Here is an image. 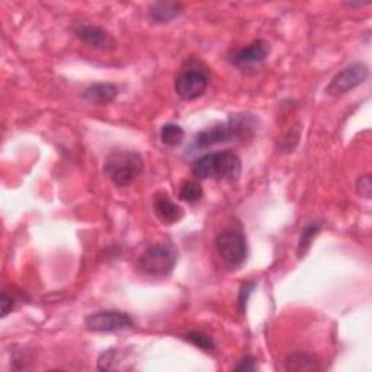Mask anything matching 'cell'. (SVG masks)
Segmentation results:
<instances>
[{
  "instance_id": "cell-7",
  "label": "cell",
  "mask_w": 372,
  "mask_h": 372,
  "mask_svg": "<svg viewBox=\"0 0 372 372\" xmlns=\"http://www.w3.org/2000/svg\"><path fill=\"white\" fill-rule=\"evenodd\" d=\"M369 76V69L363 63H354L343 70H340L334 77L330 80L327 84V88L325 89L326 95L329 96H342L354 89H356L358 86L363 84L365 80Z\"/></svg>"
},
{
  "instance_id": "cell-20",
  "label": "cell",
  "mask_w": 372,
  "mask_h": 372,
  "mask_svg": "<svg viewBox=\"0 0 372 372\" xmlns=\"http://www.w3.org/2000/svg\"><path fill=\"white\" fill-rule=\"evenodd\" d=\"M254 287H256V282H253V281L244 282L242 285V288L239 291V300H237V305H239V312L240 314L246 312V305H247V301H249Z\"/></svg>"
},
{
  "instance_id": "cell-18",
  "label": "cell",
  "mask_w": 372,
  "mask_h": 372,
  "mask_svg": "<svg viewBox=\"0 0 372 372\" xmlns=\"http://www.w3.org/2000/svg\"><path fill=\"white\" fill-rule=\"evenodd\" d=\"M185 339H186L189 343H192L193 346L199 348V349L204 351V352H214V351L217 349L213 337H210V336H207V334H204V333H201V332H189V333L185 336Z\"/></svg>"
},
{
  "instance_id": "cell-15",
  "label": "cell",
  "mask_w": 372,
  "mask_h": 372,
  "mask_svg": "<svg viewBox=\"0 0 372 372\" xmlns=\"http://www.w3.org/2000/svg\"><path fill=\"white\" fill-rule=\"evenodd\" d=\"M322 227H323V222L320 220H314L303 228L300 239H298V244H297L298 259H303V257L308 253L314 239H316L319 236V233L322 232Z\"/></svg>"
},
{
  "instance_id": "cell-19",
  "label": "cell",
  "mask_w": 372,
  "mask_h": 372,
  "mask_svg": "<svg viewBox=\"0 0 372 372\" xmlns=\"http://www.w3.org/2000/svg\"><path fill=\"white\" fill-rule=\"evenodd\" d=\"M121 359V352L115 348H112L106 352H103L98 361V369L101 371H112V369H121L120 363Z\"/></svg>"
},
{
  "instance_id": "cell-24",
  "label": "cell",
  "mask_w": 372,
  "mask_h": 372,
  "mask_svg": "<svg viewBox=\"0 0 372 372\" xmlns=\"http://www.w3.org/2000/svg\"><path fill=\"white\" fill-rule=\"evenodd\" d=\"M371 2H363V4H346V6H349V8H361V6H366V5H369Z\"/></svg>"
},
{
  "instance_id": "cell-3",
  "label": "cell",
  "mask_w": 372,
  "mask_h": 372,
  "mask_svg": "<svg viewBox=\"0 0 372 372\" xmlns=\"http://www.w3.org/2000/svg\"><path fill=\"white\" fill-rule=\"evenodd\" d=\"M145 170V159L134 150H113L103 163V174L109 181L118 186L125 188L134 184Z\"/></svg>"
},
{
  "instance_id": "cell-12",
  "label": "cell",
  "mask_w": 372,
  "mask_h": 372,
  "mask_svg": "<svg viewBox=\"0 0 372 372\" xmlns=\"http://www.w3.org/2000/svg\"><path fill=\"white\" fill-rule=\"evenodd\" d=\"M118 86L113 83H94L83 91V98L96 105H108L118 96Z\"/></svg>"
},
{
  "instance_id": "cell-21",
  "label": "cell",
  "mask_w": 372,
  "mask_h": 372,
  "mask_svg": "<svg viewBox=\"0 0 372 372\" xmlns=\"http://www.w3.org/2000/svg\"><path fill=\"white\" fill-rule=\"evenodd\" d=\"M356 192L358 195H361L365 199L371 198L372 193V182H371V175L366 174L363 176H361L356 182Z\"/></svg>"
},
{
  "instance_id": "cell-23",
  "label": "cell",
  "mask_w": 372,
  "mask_h": 372,
  "mask_svg": "<svg viewBox=\"0 0 372 372\" xmlns=\"http://www.w3.org/2000/svg\"><path fill=\"white\" fill-rule=\"evenodd\" d=\"M256 368H257L256 359L252 356H246L235 366V371H246L247 372V371H254Z\"/></svg>"
},
{
  "instance_id": "cell-6",
  "label": "cell",
  "mask_w": 372,
  "mask_h": 372,
  "mask_svg": "<svg viewBox=\"0 0 372 372\" xmlns=\"http://www.w3.org/2000/svg\"><path fill=\"white\" fill-rule=\"evenodd\" d=\"M134 320L128 312L118 310H102L89 314L84 319V327L95 333L118 332L134 327Z\"/></svg>"
},
{
  "instance_id": "cell-9",
  "label": "cell",
  "mask_w": 372,
  "mask_h": 372,
  "mask_svg": "<svg viewBox=\"0 0 372 372\" xmlns=\"http://www.w3.org/2000/svg\"><path fill=\"white\" fill-rule=\"evenodd\" d=\"M271 52V45L265 40H256L247 47L236 50L230 55V63L236 67H252L262 64Z\"/></svg>"
},
{
  "instance_id": "cell-1",
  "label": "cell",
  "mask_w": 372,
  "mask_h": 372,
  "mask_svg": "<svg viewBox=\"0 0 372 372\" xmlns=\"http://www.w3.org/2000/svg\"><path fill=\"white\" fill-rule=\"evenodd\" d=\"M254 128L256 120L253 115H247V113L232 115L228 121L215 124L198 133L193 141V147L203 150L215 145H222V142L247 138L253 134Z\"/></svg>"
},
{
  "instance_id": "cell-2",
  "label": "cell",
  "mask_w": 372,
  "mask_h": 372,
  "mask_svg": "<svg viewBox=\"0 0 372 372\" xmlns=\"http://www.w3.org/2000/svg\"><path fill=\"white\" fill-rule=\"evenodd\" d=\"M192 171L198 179L237 181L242 174V160L232 150L214 152L198 157L192 164Z\"/></svg>"
},
{
  "instance_id": "cell-13",
  "label": "cell",
  "mask_w": 372,
  "mask_h": 372,
  "mask_svg": "<svg viewBox=\"0 0 372 372\" xmlns=\"http://www.w3.org/2000/svg\"><path fill=\"white\" fill-rule=\"evenodd\" d=\"M185 11V6L178 2H156L150 6V19L156 23H169L178 19Z\"/></svg>"
},
{
  "instance_id": "cell-10",
  "label": "cell",
  "mask_w": 372,
  "mask_h": 372,
  "mask_svg": "<svg viewBox=\"0 0 372 372\" xmlns=\"http://www.w3.org/2000/svg\"><path fill=\"white\" fill-rule=\"evenodd\" d=\"M74 34L80 41L96 50H112L115 47V41H113V38L105 30H102V28L96 25L79 23L74 28Z\"/></svg>"
},
{
  "instance_id": "cell-16",
  "label": "cell",
  "mask_w": 372,
  "mask_h": 372,
  "mask_svg": "<svg viewBox=\"0 0 372 372\" xmlns=\"http://www.w3.org/2000/svg\"><path fill=\"white\" fill-rule=\"evenodd\" d=\"M204 196L203 186L195 181H186L182 184L179 189V199L182 203H186L189 205H195L201 201Z\"/></svg>"
},
{
  "instance_id": "cell-5",
  "label": "cell",
  "mask_w": 372,
  "mask_h": 372,
  "mask_svg": "<svg viewBox=\"0 0 372 372\" xmlns=\"http://www.w3.org/2000/svg\"><path fill=\"white\" fill-rule=\"evenodd\" d=\"M178 264V250L170 243H154L142 252L137 261L138 271L149 278H166Z\"/></svg>"
},
{
  "instance_id": "cell-17",
  "label": "cell",
  "mask_w": 372,
  "mask_h": 372,
  "mask_svg": "<svg viewBox=\"0 0 372 372\" xmlns=\"http://www.w3.org/2000/svg\"><path fill=\"white\" fill-rule=\"evenodd\" d=\"M160 141L167 147H176L184 141V130L181 125L169 123L160 130Z\"/></svg>"
},
{
  "instance_id": "cell-8",
  "label": "cell",
  "mask_w": 372,
  "mask_h": 372,
  "mask_svg": "<svg viewBox=\"0 0 372 372\" xmlns=\"http://www.w3.org/2000/svg\"><path fill=\"white\" fill-rule=\"evenodd\" d=\"M208 84L210 77L205 70L199 67H188L178 76L175 89L182 101H195L207 92Z\"/></svg>"
},
{
  "instance_id": "cell-22",
  "label": "cell",
  "mask_w": 372,
  "mask_h": 372,
  "mask_svg": "<svg viewBox=\"0 0 372 372\" xmlns=\"http://www.w3.org/2000/svg\"><path fill=\"white\" fill-rule=\"evenodd\" d=\"M15 307V298L8 294L6 290L2 291V317H6L8 314L13 310Z\"/></svg>"
},
{
  "instance_id": "cell-14",
  "label": "cell",
  "mask_w": 372,
  "mask_h": 372,
  "mask_svg": "<svg viewBox=\"0 0 372 372\" xmlns=\"http://www.w3.org/2000/svg\"><path fill=\"white\" fill-rule=\"evenodd\" d=\"M285 369L287 371H295V372H303V371H319L320 369V362L319 359L310 355V354H291L285 359Z\"/></svg>"
},
{
  "instance_id": "cell-11",
  "label": "cell",
  "mask_w": 372,
  "mask_h": 372,
  "mask_svg": "<svg viewBox=\"0 0 372 372\" xmlns=\"http://www.w3.org/2000/svg\"><path fill=\"white\" fill-rule=\"evenodd\" d=\"M153 211L159 221L167 225L179 222L185 215L182 207L171 201L170 196L163 191L157 192L153 198Z\"/></svg>"
},
{
  "instance_id": "cell-4",
  "label": "cell",
  "mask_w": 372,
  "mask_h": 372,
  "mask_svg": "<svg viewBox=\"0 0 372 372\" xmlns=\"http://www.w3.org/2000/svg\"><path fill=\"white\" fill-rule=\"evenodd\" d=\"M215 252L222 265L236 271L242 268L249 256L247 239L240 225H227L215 237Z\"/></svg>"
}]
</instances>
